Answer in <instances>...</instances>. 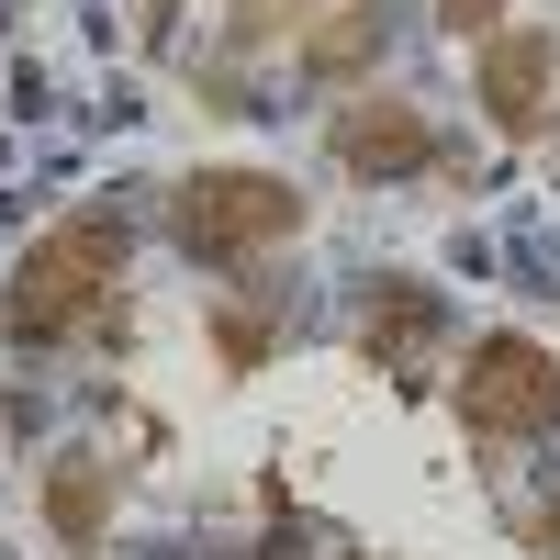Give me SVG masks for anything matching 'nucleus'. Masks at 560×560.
<instances>
[{
	"mask_svg": "<svg viewBox=\"0 0 560 560\" xmlns=\"http://www.w3.org/2000/svg\"><path fill=\"white\" fill-rule=\"evenodd\" d=\"M337 0H224V45L236 57H258V45H280V34H314Z\"/></svg>",
	"mask_w": 560,
	"mask_h": 560,
	"instance_id": "9d476101",
	"label": "nucleus"
},
{
	"mask_svg": "<svg viewBox=\"0 0 560 560\" xmlns=\"http://www.w3.org/2000/svg\"><path fill=\"white\" fill-rule=\"evenodd\" d=\"M269 337H280V280H258L236 314L213 303V359H224V370H258V359H269Z\"/></svg>",
	"mask_w": 560,
	"mask_h": 560,
	"instance_id": "1a4fd4ad",
	"label": "nucleus"
},
{
	"mask_svg": "<svg viewBox=\"0 0 560 560\" xmlns=\"http://www.w3.org/2000/svg\"><path fill=\"white\" fill-rule=\"evenodd\" d=\"M179 12H191V0H147V34H168V23H179Z\"/></svg>",
	"mask_w": 560,
	"mask_h": 560,
	"instance_id": "4468645a",
	"label": "nucleus"
},
{
	"mask_svg": "<svg viewBox=\"0 0 560 560\" xmlns=\"http://www.w3.org/2000/svg\"><path fill=\"white\" fill-rule=\"evenodd\" d=\"M34 493H45V527H57V538H68L79 560L113 538V459H102V448H57Z\"/></svg>",
	"mask_w": 560,
	"mask_h": 560,
	"instance_id": "6e6552de",
	"label": "nucleus"
},
{
	"mask_svg": "<svg viewBox=\"0 0 560 560\" xmlns=\"http://www.w3.org/2000/svg\"><path fill=\"white\" fill-rule=\"evenodd\" d=\"M269 560H348L337 538H292V549H269Z\"/></svg>",
	"mask_w": 560,
	"mask_h": 560,
	"instance_id": "ddd939ff",
	"label": "nucleus"
},
{
	"mask_svg": "<svg viewBox=\"0 0 560 560\" xmlns=\"http://www.w3.org/2000/svg\"><path fill=\"white\" fill-rule=\"evenodd\" d=\"M516 538H527V549H538V560H560V493H549V504H538V516H527V527H516Z\"/></svg>",
	"mask_w": 560,
	"mask_h": 560,
	"instance_id": "f8f14e48",
	"label": "nucleus"
},
{
	"mask_svg": "<svg viewBox=\"0 0 560 560\" xmlns=\"http://www.w3.org/2000/svg\"><path fill=\"white\" fill-rule=\"evenodd\" d=\"M448 404H459V427H471V448H538L560 427V359L538 337H516V325H493V337L459 348Z\"/></svg>",
	"mask_w": 560,
	"mask_h": 560,
	"instance_id": "7ed1b4c3",
	"label": "nucleus"
},
{
	"mask_svg": "<svg viewBox=\"0 0 560 560\" xmlns=\"http://www.w3.org/2000/svg\"><path fill=\"white\" fill-rule=\"evenodd\" d=\"M471 102L493 135H538L560 113V34L549 23H504L493 45H471Z\"/></svg>",
	"mask_w": 560,
	"mask_h": 560,
	"instance_id": "39448f33",
	"label": "nucleus"
},
{
	"mask_svg": "<svg viewBox=\"0 0 560 560\" xmlns=\"http://www.w3.org/2000/svg\"><path fill=\"white\" fill-rule=\"evenodd\" d=\"M504 12H516V0H438V34H448V45H493Z\"/></svg>",
	"mask_w": 560,
	"mask_h": 560,
	"instance_id": "9b49d317",
	"label": "nucleus"
},
{
	"mask_svg": "<svg viewBox=\"0 0 560 560\" xmlns=\"http://www.w3.org/2000/svg\"><path fill=\"white\" fill-rule=\"evenodd\" d=\"M303 236V191L280 168H191L168 179V247L202 258V269H247L269 247Z\"/></svg>",
	"mask_w": 560,
	"mask_h": 560,
	"instance_id": "f03ea898",
	"label": "nucleus"
},
{
	"mask_svg": "<svg viewBox=\"0 0 560 560\" xmlns=\"http://www.w3.org/2000/svg\"><path fill=\"white\" fill-rule=\"evenodd\" d=\"M124 258H135V213H124V202H79V213H57V224H45V236L12 258V280H0V337H12V348H57V337H79V325L124 292Z\"/></svg>",
	"mask_w": 560,
	"mask_h": 560,
	"instance_id": "f257e3e1",
	"label": "nucleus"
},
{
	"mask_svg": "<svg viewBox=\"0 0 560 560\" xmlns=\"http://www.w3.org/2000/svg\"><path fill=\"white\" fill-rule=\"evenodd\" d=\"M348 337L370 370H404V382H427V359L448 337V292L438 280H415V269H370L359 292H348Z\"/></svg>",
	"mask_w": 560,
	"mask_h": 560,
	"instance_id": "20e7f679",
	"label": "nucleus"
},
{
	"mask_svg": "<svg viewBox=\"0 0 560 560\" xmlns=\"http://www.w3.org/2000/svg\"><path fill=\"white\" fill-rule=\"evenodd\" d=\"M382 57H393V0H337V12L303 34L292 68H303V90H359Z\"/></svg>",
	"mask_w": 560,
	"mask_h": 560,
	"instance_id": "0eeeda50",
	"label": "nucleus"
},
{
	"mask_svg": "<svg viewBox=\"0 0 560 560\" xmlns=\"http://www.w3.org/2000/svg\"><path fill=\"white\" fill-rule=\"evenodd\" d=\"M325 158H337L348 179H370V191H382V179L438 168V124L415 113V102H382V90H370V102H348L337 124H325Z\"/></svg>",
	"mask_w": 560,
	"mask_h": 560,
	"instance_id": "423d86ee",
	"label": "nucleus"
}]
</instances>
